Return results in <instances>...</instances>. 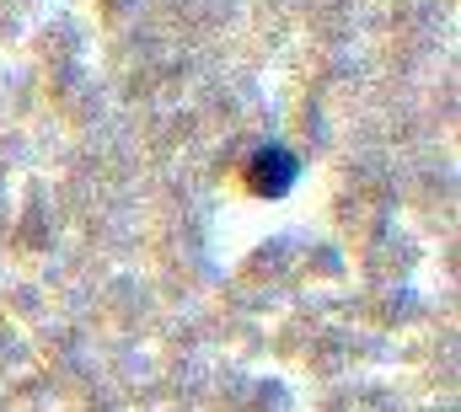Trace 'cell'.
<instances>
[{
    "mask_svg": "<svg viewBox=\"0 0 461 412\" xmlns=\"http://www.w3.org/2000/svg\"><path fill=\"white\" fill-rule=\"evenodd\" d=\"M295 172H301V161H295L290 150L268 145V150H258V156H252V166H247V183H252L258 193H285V188L295 183Z\"/></svg>",
    "mask_w": 461,
    "mask_h": 412,
    "instance_id": "cell-1",
    "label": "cell"
}]
</instances>
